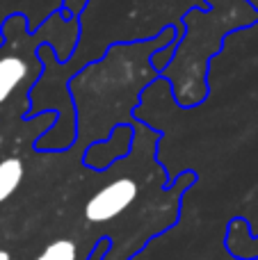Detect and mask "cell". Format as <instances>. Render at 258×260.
Listing matches in <instances>:
<instances>
[{"mask_svg":"<svg viewBox=\"0 0 258 260\" xmlns=\"http://www.w3.org/2000/svg\"><path fill=\"white\" fill-rule=\"evenodd\" d=\"M137 194H140V185L133 178L112 180L89 197V201L85 203V219L91 224H105L117 219L137 201Z\"/></svg>","mask_w":258,"mask_h":260,"instance_id":"1","label":"cell"},{"mask_svg":"<svg viewBox=\"0 0 258 260\" xmlns=\"http://www.w3.org/2000/svg\"><path fill=\"white\" fill-rule=\"evenodd\" d=\"M30 67L18 55H0V105H5L12 94L27 80Z\"/></svg>","mask_w":258,"mask_h":260,"instance_id":"2","label":"cell"},{"mask_svg":"<svg viewBox=\"0 0 258 260\" xmlns=\"http://www.w3.org/2000/svg\"><path fill=\"white\" fill-rule=\"evenodd\" d=\"M23 176H25V167H23L21 157L0 160V203H5L16 192L18 185L23 183Z\"/></svg>","mask_w":258,"mask_h":260,"instance_id":"3","label":"cell"},{"mask_svg":"<svg viewBox=\"0 0 258 260\" xmlns=\"http://www.w3.org/2000/svg\"><path fill=\"white\" fill-rule=\"evenodd\" d=\"M35 260H78V244L73 240H55Z\"/></svg>","mask_w":258,"mask_h":260,"instance_id":"4","label":"cell"},{"mask_svg":"<svg viewBox=\"0 0 258 260\" xmlns=\"http://www.w3.org/2000/svg\"><path fill=\"white\" fill-rule=\"evenodd\" d=\"M0 260H12V256H9L5 249H0Z\"/></svg>","mask_w":258,"mask_h":260,"instance_id":"5","label":"cell"}]
</instances>
